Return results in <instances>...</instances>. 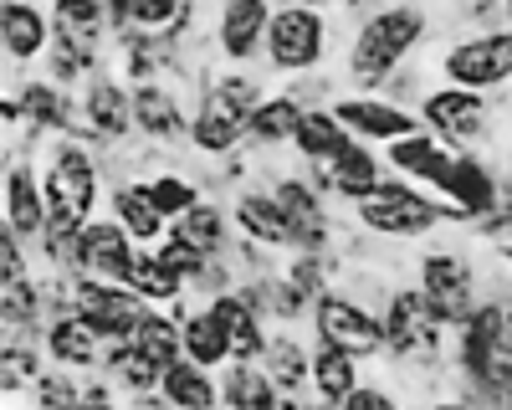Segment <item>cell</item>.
<instances>
[{
	"label": "cell",
	"mask_w": 512,
	"mask_h": 410,
	"mask_svg": "<svg viewBox=\"0 0 512 410\" xmlns=\"http://www.w3.org/2000/svg\"><path fill=\"white\" fill-rule=\"evenodd\" d=\"M241 287V267H236V257L226 252V257H205L200 262V272L190 277V293L200 298V303H210V298H221V293H236Z\"/></svg>",
	"instance_id": "obj_37"
},
{
	"label": "cell",
	"mask_w": 512,
	"mask_h": 410,
	"mask_svg": "<svg viewBox=\"0 0 512 410\" xmlns=\"http://www.w3.org/2000/svg\"><path fill=\"white\" fill-rule=\"evenodd\" d=\"M185 0H128V11H134V26H149V31H164L175 21V11Z\"/></svg>",
	"instance_id": "obj_42"
},
{
	"label": "cell",
	"mask_w": 512,
	"mask_h": 410,
	"mask_svg": "<svg viewBox=\"0 0 512 410\" xmlns=\"http://www.w3.org/2000/svg\"><path fill=\"white\" fill-rule=\"evenodd\" d=\"M277 0H221L210 21V57L226 67H262Z\"/></svg>",
	"instance_id": "obj_13"
},
{
	"label": "cell",
	"mask_w": 512,
	"mask_h": 410,
	"mask_svg": "<svg viewBox=\"0 0 512 410\" xmlns=\"http://www.w3.org/2000/svg\"><path fill=\"white\" fill-rule=\"evenodd\" d=\"M221 375V405L226 410H287V395L267 375L262 359H231L216 369Z\"/></svg>",
	"instance_id": "obj_26"
},
{
	"label": "cell",
	"mask_w": 512,
	"mask_h": 410,
	"mask_svg": "<svg viewBox=\"0 0 512 410\" xmlns=\"http://www.w3.org/2000/svg\"><path fill=\"white\" fill-rule=\"evenodd\" d=\"M41 185H47V221L82 231L108 205V164L103 149L82 134H57L41 154Z\"/></svg>",
	"instance_id": "obj_3"
},
{
	"label": "cell",
	"mask_w": 512,
	"mask_h": 410,
	"mask_svg": "<svg viewBox=\"0 0 512 410\" xmlns=\"http://www.w3.org/2000/svg\"><path fill=\"white\" fill-rule=\"evenodd\" d=\"M41 344H47V359H52V364H67V369H103V354H108V339H103L77 308L47 318V328H41Z\"/></svg>",
	"instance_id": "obj_23"
},
{
	"label": "cell",
	"mask_w": 512,
	"mask_h": 410,
	"mask_svg": "<svg viewBox=\"0 0 512 410\" xmlns=\"http://www.w3.org/2000/svg\"><path fill=\"white\" fill-rule=\"evenodd\" d=\"M272 93V72L267 67H226L210 62L195 82V118H190V154L200 159H221L246 149L251 134V113L262 108Z\"/></svg>",
	"instance_id": "obj_2"
},
{
	"label": "cell",
	"mask_w": 512,
	"mask_h": 410,
	"mask_svg": "<svg viewBox=\"0 0 512 410\" xmlns=\"http://www.w3.org/2000/svg\"><path fill=\"white\" fill-rule=\"evenodd\" d=\"M359 380H364V359L359 354L313 339V400L318 405H338V410H344V400L354 395Z\"/></svg>",
	"instance_id": "obj_28"
},
{
	"label": "cell",
	"mask_w": 512,
	"mask_h": 410,
	"mask_svg": "<svg viewBox=\"0 0 512 410\" xmlns=\"http://www.w3.org/2000/svg\"><path fill=\"white\" fill-rule=\"evenodd\" d=\"M303 170L318 180V190H323L328 200H338V205H359V200H369V195L384 185V175H390V159H384L379 144L349 139L333 159H323V164H303Z\"/></svg>",
	"instance_id": "obj_15"
},
{
	"label": "cell",
	"mask_w": 512,
	"mask_h": 410,
	"mask_svg": "<svg viewBox=\"0 0 512 410\" xmlns=\"http://www.w3.org/2000/svg\"><path fill=\"white\" fill-rule=\"evenodd\" d=\"M154 246H159V257H164L169 267H175V272H185V277H195V272H200V262H205L200 246H190V241H185V236H175V231H164Z\"/></svg>",
	"instance_id": "obj_41"
},
{
	"label": "cell",
	"mask_w": 512,
	"mask_h": 410,
	"mask_svg": "<svg viewBox=\"0 0 512 410\" xmlns=\"http://www.w3.org/2000/svg\"><path fill=\"white\" fill-rule=\"evenodd\" d=\"M466 31H512V0H456Z\"/></svg>",
	"instance_id": "obj_38"
},
{
	"label": "cell",
	"mask_w": 512,
	"mask_h": 410,
	"mask_svg": "<svg viewBox=\"0 0 512 410\" xmlns=\"http://www.w3.org/2000/svg\"><path fill=\"white\" fill-rule=\"evenodd\" d=\"M77 98H82L77 134L88 139V144H98L103 154L139 139V134H134V82H128L118 67H98V72L77 88Z\"/></svg>",
	"instance_id": "obj_9"
},
{
	"label": "cell",
	"mask_w": 512,
	"mask_h": 410,
	"mask_svg": "<svg viewBox=\"0 0 512 410\" xmlns=\"http://www.w3.org/2000/svg\"><path fill=\"white\" fill-rule=\"evenodd\" d=\"M333 113L344 118V129L354 134V139H364V144H395V139H405V134H415V129H425L420 123V113L415 108H405V103H395L390 93H338L333 98Z\"/></svg>",
	"instance_id": "obj_16"
},
{
	"label": "cell",
	"mask_w": 512,
	"mask_h": 410,
	"mask_svg": "<svg viewBox=\"0 0 512 410\" xmlns=\"http://www.w3.org/2000/svg\"><path fill=\"white\" fill-rule=\"evenodd\" d=\"M47 364L52 359H47V344L41 339H6L0 344V395H6V405L31 400V385Z\"/></svg>",
	"instance_id": "obj_34"
},
{
	"label": "cell",
	"mask_w": 512,
	"mask_h": 410,
	"mask_svg": "<svg viewBox=\"0 0 512 410\" xmlns=\"http://www.w3.org/2000/svg\"><path fill=\"white\" fill-rule=\"evenodd\" d=\"M333 57V6H313V0H277L272 26H267V52L262 67L287 82L303 72H323Z\"/></svg>",
	"instance_id": "obj_6"
},
{
	"label": "cell",
	"mask_w": 512,
	"mask_h": 410,
	"mask_svg": "<svg viewBox=\"0 0 512 410\" xmlns=\"http://www.w3.org/2000/svg\"><path fill=\"white\" fill-rule=\"evenodd\" d=\"M52 36H57L52 6H41V0H0V52H6L11 72L41 67Z\"/></svg>",
	"instance_id": "obj_17"
},
{
	"label": "cell",
	"mask_w": 512,
	"mask_h": 410,
	"mask_svg": "<svg viewBox=\"0 0 512 410\" xmlns=\"http://www.w3.org/2000/svg\"><path fill=\"white\" fill-rule=\"evenodd\" d=\"M0 195H6V211H0V226H11L16 236L36 241L41 226H47V185H41V159L31 154H6V185H0Z\"/></svg>",
	"instance_id": "obj_19"
},
{
	"label": "cell",
	"mask_w": 512,
	"mask_h": 410,
	"mask_svg": "<svg viewBox=\"0 0 512 410\" xmlns=\"http://www.w3.org/2000/svg\"><path fill=\"white\" fill-rule=\"evenodd\" d=\"M103 369L113 375V385H118V395L123 400H139V395H154L159 390V380H164V369L134 344V339H118V344H108V354H103Z\"/></svg>",
	"instance_id": "obj_33"
},
{
	"label": "cell",
	"mask_w": 512,
	"mask_h": 410,
	"mask_svg": "<svg viewBox=\"0 0 512 410\" xmlns=\"http://www.w3.org/2000/svg\"><path fill=\"white\" fill-rule=\"evenodd\" d=\"M487 252L477 246L472 231H456L451 241H431L420 246L415 262H410V277L420 282V293L441 308V318L456 328L466 313H472L487 293Z\"/></svg>",
	"instance_id": "obj_4"
},
{
	"label": "cell",
	"mask_w": 512,
	"mask_h": 410,
	"mask_svg": "<svg viewBox=\"0 0 512 410\" xmlns=\"http://www.w3.org/2000/svg\"><path fill=\"white\" fill-rule=\"evenodd\" d=\"M313 6H338V0H313Z\"/></svg>",
	"instance_id": "obj_43"
},
{
	"label": "cell",
	"mask_w": 512,
	"mask_h": 410,
	"mask_svg": "<svg viewBox=\"0 0 512 410\" xmlns=\"http://www.w3.org/2000/svg\"><path fill=\"white\" fill-rule=\"evenodd\" d=\"M297 118H303V103H297L287 88H272L262 98V108L251 113V134H246V149L256 159H272L277 149H292L297 139Z\"/></svg>",
	"instance_id": "obj_27"
},
{
	"label": "cell",
	"mask_w": 512,
	"mask_h": 410,
	"mask_svg": "<svg viewBox=\"0 0 512 410\" xmlns=\"http://www.w3.org/2000/svg\"><path fill=\"white\" fill-rule=\"evenodd\" d=\"M384 159H390L395 175H405V180H415V185H425V190L441 195L456 149H451L446 139H436L431 129H415V134H405V139H395V144H384Z\"/></svg>",
	"instance_id": "obj_22"
},
{
	"label": "cell",
	"mask_w": 512,
	"mask_h": 410,
	"mask_svg": "<svg viewBox=\"0 0 512 410\" xmlns=\"http://www.w3.org/2000/svg\"><path fill=\"white\" fill-rule=\"evenodd\" d=\"M31 405H41V410H82V369L47 364L31 385Z\"/></svg>",
	"instance_id": "obj_36"
},
{
	"label": "cell",
	"mask_w": 512,
	"mask_h": 410,
	"mask_svg": "<svg viewBox=\"0 0 512 410\" xmlns=\"http://www.w3.org/2000/svg\"><path fill=\"white\" fill-rule=\"evenodd\" d=\"M52 26L67 41H82L93 52H113V21H108V0H52Z\"/></svg>",
	"instance_id": "obj_30"
},
{
	"label": "cell",
	"mask_w": 512,
	"mask_h": 410,
	"mask_svg": "<svg viewBox=\"0 0 512 410\" xmlns=\"http://www.w3.org/2000/svg\"><path fill=\"white\" fill-rule=\"evenodd\" d=\"M190 118H195V93L175 77H149L134 82V134L144 144L190 154Z\"/></svg>",
	"instance_id": "obj_10"
},
{
	"label": "cell",
	"mask_w": 512,
	"mask_h": 410,
	"mask_svg": "<svg viewBox=\"0 0 512 410\" xmlns=\"http://www.w3.org/2000/svg\"><path fill=\"white\" fill-rule=\"evenodd\" d=\"M431 72L441 82H461L477 93H512V31H461L446 36Z\"/></svg>",
	"instance_id": "obj_8"
},
{
	"label": "cell",
	"mask_w": 512,
	"mask_h": 410,
	"mask_svg": "<svg viewBox=\"0 0 512 410\" xmlns=\"http://www.w3.org/2000/svg\"><path fill=\"white\" fill-rule=\"evenodd\" d=\"M262 364H267V375L277 380V390L287 395V410L313 400V344L297 334V323H277L272 328V339L262 349Z\"/></svg>",
	"instance_id": "obj_20"
},
{
	"label": "cell",
	"mask_w": 512,
	"mask_h": 410,
	"mask_svg": "<svg viewBox=\"0 0 512 410\" xmlns=\"http://www.w3.org/2000/svg\"><path fill=\"white\" fill-rule=\"evenodd\" d=\"M134 252H139V241L123 231V221L118 216H108V211H98L88 226H82V236H77V272H93V277H113V282H128V262H134Z\"/></svg>",
	"instance_id": "obj_21"
},
{
	"label": "cell",
	"mask_w": 512,
	"mask_h": 410,
	"mask_svg": "<svg viewBox=\"0 0 512 410\" xmlns=\"http://www.w3.org/2000/svg\"><path fill=\"white\" fill-rule=\"evenodd\" d=\"M231 221H236L241 236L272 246V252H282V257L297 252V226H292V216L282 211V200L272 195L267 180H251V185H241V190L231 195Z\"/></svg>",
	"instance_id": "obj_18"
},
{
	"label": "cell",
	"mask_w": 512,
	"mask_h": 410,
	"mask_svg": "<svg viewBox=\"0 0 512 410\" xmlns=\"http://www.w3.org/2000/svg\"><path fill=\"white\" fill-rule=\"evenodd\" d=\"M354 134L344 129V118L333 113V103H318V108H303V118H297V139H292V154L303 164H323L333 159L338 149H344Z\"/></svg>",
	"instance_id": "obj_32"
},
{
	"label": "cell",
	"mask_w": 512,
	"mask_h": 410,
	"mask_svg": "<svg viewBox=\"0 0 512 410\" xmlns=\"http://www.w3.org/2000/svg\"><path fill=\"white\" fill-rule=\"evenodd\" d=\"M431 36H436V16L425 0H379L369 16L349 26L338 82L349 93H384V82L405 62H415V52L431 47Z\"/></svg>",
	"instance_id": "obj_1"
},
{
	"label": "cell",
	"mask_w": 512,
	"mask_h": 410,
	"mask_svg": "<svg viewBox=\"0 0 512 410\" xmlns=\"http://www.w3.org/2000/svg\"><path fill=\"white\" fill-rule=\"evenodd\" d=\"M502 98L507 93H477V88H461V82H431L425 98L415 103L420 123L431 129L436 139H446L451 149H487L502 139Z\"/></svg>",
	"instance_id": "obj_7"
},
{
	"label": "cell",
	"mask_w": 512,
	"mask_h": 410,
	"mask_svg": "<svg viewBox=\"0 0 512 410\" xmlns=\"http://www.w3.org/2000/svg\"><path fill=\"white\" fill-rule=\"evenodd\" d=\"M169 231L185 236L190 246H200L205 257H226L236 246V221H231V200L221 195H200L185 216L169 221Z\"/></svg>",
	"instance_id": "obj_25"
},
{
	"label": "cell",
	"mask_w": 512,
	"mask_h": 410,
	"mask_svg": "<svg viewBox=\"0 0 512 410\" xmlns=\"http://www.w3.org/2000/svg\"><path fill=\"white\" fill-rule=\"evenodd\" d=\"M103 211L118 216L123 231L134 236V241H144V246H154V241L169 231V216L159 211V200H154V190H149V175H123V180H113Z\"/></svg>",
	"instance_id": "obj_24"
},
{
	"label": "cell",
	"mask_w": 512,
	"mask_h": 410,
	"mask_svg": "<svg viewBox=\"0 0 512 410\" xmlns=\"http://www.w3.org/2000/svg\"><path fill=\"white\" fill-rule=\"evenodd\" d=\"M431 82H436V72H425L420 62H405L390 82H384V93H390L395 103H405V108H415V103L425 98V88H431Z\"/></svg>",
	"instance_id": "obj_40"
},
{
	"label": "cell",
	"mask_w": 512,
	"mask_h": 410,
	"mask_svg": "<svg viewBox=\"0 0 512 410\" xmlns=\"http://www.w3.org/2000/svg\"><path fill=\"white\" fill-rule=\"evenodd\" d=\"M308 334L318 344H338V349H349L359 354L364 364L384 359V318L359 303L354 293H344V287H333V293H323L313 303V318H308Z\"/></svg>",
	"instance_id": "obj_11"
},
{
	"label": "cell",
	"mask_w": 512,
	"mask_h": 410,
	"mask_svg": "<svg viewBox=\"0 0 512 410\" xmlns=\"http://www.w3.org/2000/svg\"><path fill=\"white\" fill-rule=\"evenodd\" d=\"M349 216L369 236L390 241V246H420V241L451 231V205L436 190H425V185H415V180H405L395 170L384 175V185L369 200L349 205Z\"/></svg>",
	"instance_id": "obj_5"
},
{
	"label": "cell",
	"mask_w": 512,
	"mask_h": 410,
	"mask_svg": "<svg viewBox=\"0 0 512 410\" xmlns=\"http://www.w3.org/2000/svg\"><path fill=\"white\" fill-rule=\"evenodd\" d=\"M128 287H134V293H139L144 303L169 308V303H180V298L190 293V277L169 267V262L159 257V246H144V241H139L134 262H128Z\"/></svg>",
	"instance_id": "obj_31"
},
{
	"label": "cell",
	"mask_w": 512,
	"mask_h": 410,
	"mask_svg": "<svg viewBox=\"0 0 512 410\" xmlns=\"http://www.w3.org/2000/svg\"><path fill=\"white\" fill-rule=\"evenodd\" d=\"M441 200L451 205V231H472L482 216L502 205V170L487 159V149H456L451 175L441 185Z\"/></svg>",
	"instance_id": "obj_12"
},
{
	"label": "cell",
	"mask_w": 512,
	"mask_h": 410,
	"mask_svg": "<svg viewBox=\"0 0 512 410\" xmlns=\"http://www.w3.org/2000/svg\"><path fill=\"white\" fill-rule=\"evenodd\" d=\"M159 390H164V400L175 410H216L221 405V375L210 364H195L190 354L164 369Z\"/></svg>",
	"instance_id": "obj_29"
},
{
	"label": "cell",
	"mask_w": 512,
	"mask_h": 410,
	"mask_svg": "<svg viewBox=\"0 0 512 410\" xmlns=\"http://www.w3.org/2000/svg\"><path fill=\"white\" fill-rule=\"evenodd\" d=\"M72 308L88 318L108 344H118V339H134V328H139V318H144L149 303L128 282L93 277V272H77L72 267Z\"/></svg>",
	"instance_id": "obj_14"
},
{
	"label": "cell",
	"mask_w": 512,
	"mask_h": 410,
	"mask_svg": "<svg viewBox=\"0 0 512 410\" xmlns=\"http://www.w3.org/2000/svg\"><path fill=\"white\" fill-rule=\"evenodd\" d=\"M134 344L159 364V369H169L175 359H185V334H180V318L169 313V308H159V303H149L144 308V318H139V328H134Z\"/></svg>",
	"instance_id": "obj_35"
},
{
	"label": "cell",
	"mask_w": 512,
	"mask_h": 410,
	"mask_svg": "<svg viewBox=\"0 0 512 410\" xmlns=\"http://www.w3.org/2000/svg\"><path fill=\"white\" fill-rule=\"evenodd\" d=\"M405 400V390L395 380H359L354 395L344 400V410H395Z\"/></svg>",
	"instance_id": "obj_39"
}]
</instances>
